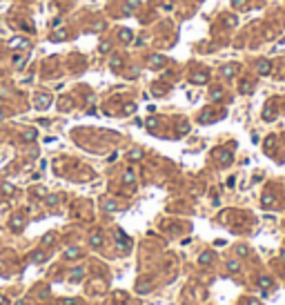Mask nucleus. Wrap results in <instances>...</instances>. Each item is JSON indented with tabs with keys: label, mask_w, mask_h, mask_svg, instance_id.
<instances>
[{
	"label": "nucleus",
	"mask_w": 285,
	"mask_h": 305,
	"mask_svg": "<svg viewBox=\"0 0 285 305\" xmlns=\"http://www.w3.org/2000/svg\"><path fill=\"white\" fill-rule=\"evenodd\" d=\"M36 105L40 107V109H45L47 105H49V96H45V94H40L38 98H36Z\"/></svg>",
	"instance_id": "1"
},
{
	"label": "nucleus",
	"mask_w": 285,
	"mask_h": 305,
	"mask_svg": "<svg viewBox=\"0 0 285 305\" xmlns=\"http://www.w3.org/2000/svg\"><path fill=\"white\" fill-rule=\"evenodd\" d=\"M258 71L261 74H270V62L267 60H258Z\"/></svg>",
	"instance_id": "2"
},
{
	"label": "nucleus",
	"mask_w": 285,
	"mask_h": 305,
	"mask_svg": "<svg viewBox=\"0 0 285 305\" xmlns=\"http://www.w3.org/2000/svg\"><path fill=\"white\" fill-rule=\"evenodd\" d=\"M27 45H29V42L22 40V38H14V40H11V47H27Z\"/></svg>",
	"instance_id": "3"
},
{
	"label": "nucleus",
	"mask_w": 285,
	"mask_h": 305,
	"mask_svg": "<svg viewBox=\"0 0 285 305\" xmlns=\"http://www.w3.org/2000/svg\"><path fill=\"white\" fill-rule=\"evenodd\" d=\"M272 203H274V196H272V194H265V196H263V205H265V207H270Z\"/></svg>",
	"instance_id": "4"
},
{
	"label": "nucleus",
	"mask_w": 285,
	"mask_h": 305,
	"mask_svg": "<svg viewBox=\"0 0 285 305\" xmlns=\"http://www.w3.org/2000/svg\"><path fill=\"white\" fill-rule=\"evenodd\" d=\"M263 118H265V120H272V118H274V109H272V107H267V109L263 111Z\"/></svg>",
	"instance_id": "5"
},
{
	"label": "nucleus",
	"mask_w": 285,
	"mask_h": 305,
	"mask_svg": "<svg viewBox=\"0 0 285 305\" xmlns=\"http://www.w3.org/2000/svg\"><path fill=\"white\" fill-rule=\"evenodd\" d=\"M120 40H131V31L129 29H123V31H120Z\"/></svg>",
	"instance_id": "6"
},
{
	"label": "nucleus",
	"mask_w": 285,
	"mask_h": 305,
	"mask_svg": "<svg viewBox=\"0 0 285 305\" xmlns=\"http://www.w3.org/2000/svg\"><path fill=\"white\" fill-rule=\"evenodd\" d=\"M258 283H261L263 287H270V285H272V281L267 278V276H261V278H258Z\"/></svg>",
	"instance_id": "7"
},
{
	"label": "nucleus",
	"mask_w": 285,
	"mask_h": 305,
	"mask_svg": "<svg viewBox=\"0 0 285 305\" xmlns=\"http://www.w3.org/2000/svg\"><path fill=\"white\" fill-rule=\"evenodd\" d=\"M205 80H207L205 74H196V76H194V83H205Z\"/></svg>",
	"instance_id": "8"
},
{
	"label": "nucleus",
	"mask_w": 285,
	"mask_h": 305,
	"mask_svg": "<svg viewBox=\"0 0 285 305\" xmlns=\"http://www.w3.org/2000/svg\"><path fill=\"white\" fill-rule=\"evenodd\" d=\"M149 62H151V65H163V58H160V56H151Z\"/></svg>",
	"instance_id": "9"
},
{
	"label": "nucleus",
	"mask_w": 285,
	"mask_h": 305,
	"mask_svg": "<svg viewBox=\"0 0 285 305\" xmlns=\"http://www.w3.org/2000/svg\"><path fill=\"white\" fill-rule=\"evenodd\" d=\"M91 243L98 247V245H100V234H94V236H91Z\"/></svg>",
	"instance_id": "10"
},
{
	"label": "nucleus",
	"mask_w": 285,
	"mask_h": 305,
	"mask_svg": "<svg viewBox=\"0 0 285 305\" xmlns=\"http://www.w3.org/2000/svg\"><path fill=\"white\" fill-rule=\"evenodd\" d=\"M210 258H212V254H203L200 256V263H210Z\"/></svg>",
	"instance_id": "11"
},
{
	"label": "nucleus",
	"mask_w": 285,
	"mask_h": 305,
	"mask_svg": "<svg viewBox=\"0 0 285 305\" xmlns=\"http://www.w3.org/2000/svg\"><path fill=\"white\" fill-rule=\"evenodd\" d=\"M227 267H230V270H234V272H236V270H238V263H236V261H230V265H227Z\"/></svg>",
	"instance_id": "12"
},
{
	"label": "nucleus",
	"mask_w": 285,
	"mask_h": 305,
	"mask_svg": "<svg viewBox=\"0 0 285 305\" xmlns=\"http://www.w3.org/2000/svg\"><path fill=\"white\" fill-rule=\"evenodd\" d=\"M223 74H225V76H232V74H234V67H225V69H223Z\"/></svg>",
	"instance_id": "13"
},
{
	"label": "nucleus",
	"mask_w": 285,
	"mask_h": 305,
	"mask_svg": "<svg viewBox=\"0 0 285 305\" xmlns=\"http://www.w3.org/2000/svg\"><path fill=\"white\" fill-rule=\"evenodd\" d=\"M245 5H247L245 0H234V7H245Z\"/></svg>",
	"instance_id": "14"
},
{
	"label": "nucleus",
	"mask_w": 285,
	"mask_h": 305,
	"mask_svg": "<svg viewBox=\"0 0 285 305\" xmlns=\"http://www.w3.org/2000/svg\"><path fill=\"white\" fill-rule=\"evenodd\" d=\"M0 118H2V111H0Z\"/></svg>",
	"instance_id": "15"
}]
</instances>
